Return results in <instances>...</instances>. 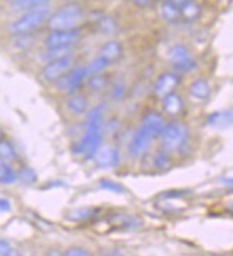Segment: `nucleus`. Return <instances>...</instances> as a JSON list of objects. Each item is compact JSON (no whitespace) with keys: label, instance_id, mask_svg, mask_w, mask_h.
Listing matches in <instances>:
<instances>
[{"label":"nucleus","instance_id":"obj_10","mask_svg":"<svg viewBox=\"0 0 233 256\" xmlns=\"http://www.w3.org/2000/svg\"><path fill=\"white\" fill-rule=\"evenodd\" d=\"M180 84V76L174 72H166L162 73L156 82L153 84V93L163 99L164 96L174 93V90L178 89V86Z\"/></svg>","mask_w":233,"mask_h":256},{"label":"nucleus","instance_id":"obj_6","mask_svg":"<svg viewBox=\"0 0 233 256\" xmlns=\"http://www.w3.org/2000/svg\"><path fill=\"white\" fill-rule=\"evenodd\" d=\"M73 68V58H63L58 60L48 62L42 69L40 78L44 82H58L64 74L70 72Z\"/></svg>","mask_w":233,"mask_h":256},{"label":"nucleus","instance_id":"obj_30","mask_svg":"<svg viewBox=\"0 0 233 256\" xmlns=\"http://www.w3.org/2000/svg\"><path fill=\"white\" fill-rule=\"evenodd\" d=\"M18 179L24 184H33L38 180V174L30 168H22L20 172L18 174Z\"/></svg>","mask_w":233,"mask_h":256},{"label":"nucleus","instance_id":"obj_7","mask_svg":"<svg viewBox=\"0 0 233 256\" xmlns=\"http://www.w3.org/2000/svg\"><path fill=\"white\" fill-rule=\"evenodd\" d=\"M80 39V32L78 29L70 30H50L46 36V48H72Z\"/></svg>","mask_w":233,"mask_h":256},{"label":"nucleus","instance_id":"obj_37","mask_svg":"<svg viewBox=\"0 0 233 256\" xmlns=\"http://www.w3.org/2000/svg\"><path fill=\"white\" fill-rule=\"evenodd\" d=\"M170 2H172V3H174V4H178L179 8H182L183 4H184L188 0H170Z\"/></svg>","mask_w":233,"mask_h":256},{"label":"nucleus","instance_id":"obj_25","mask_svg":"<svg viewBox=\"0 0 233 256\" xmlns=\"http://www.w3.org/2000/svg\"><path fill=\"white\" fill-rule=\"evenodd\" d=\"M49 0H12V8L16 10H32L46 4Z\"/></svg>","mask_w":233,"mask_h":256},{"label":"nucleus","instance_id":"obj_35","mask_svg":"<svg viewBox=\"0 0 233 256\" xmlns=\"http://www.w3.org/2000/svg\"><path fill=\"white\" fill-rule=\"evenodd\" d=\"M10 200H8V199H4V198H0V212H10Z\"/></svg>","mask_w":233,"mask_h":256},{"label":"nucleus","instance_id":"obj_12","mask_svg":"<svg viewBox=\"0 0 233 256\" xmlns=\"http://www.w3.org/2000/svg\"><path fill=\"white\" fill-rule=\"evenodd\" d=\"M206 124L213 129H228L233 126V109L212 112L206 118Z\"/></svg>","mask_w":233,"mask_h":256},{"label":"nucleus","instance_id":"obj_34","mask_svg":"<svg viewBox=\"0 0 233 256\" xmlns=\"http://www.w3.org/2000/svg\"><path fill=\"white\" fill-rule=\"evenodd\" d=\"M123 94H124V86H123L122 83L114 84L113 89H112V98L116 99V100H119V99H122Z\"/></svg>","mask_w":233,"mask_h":256},{"label":"nucleus","instance_id":"obj_3","mask_svg":"<svg viewBox=\"0 0 233 256\" xmlns=\"http://www.w3.org/2000/svg\"><path fill=\"white\" fill-rule=\"evenodd\" d=\"M83 18V9L78 3H69L62 6L48 19L50 30H70L76 29Z\"/></svg>","mask_w":233,"mask_h":256},{"label":"nucleus","instance_id":"obj_15","mask_svg":"<svg viewBox=\"0 0 233 256\" xmlns=\"http://www.w3.org/2000/svg\"><path fill=\"white\" fill-rule=\"evenodd\" d=\"M109 222L119 229H128V230L138 229L142 225V222L136 216L128 215V214H113L109 218Z\"/></svg>","mask_w":233,"mask_h":256},{"label":"nucleus","instance_id":"obj_39","mask_svg":"<svg viewBox=\"0 0 233 256\" xmlns=\"http://www.w3.org/2000/svg\"><path fill=\"white\" fill-rule=\"evenodd\" d=\"M3 139V134H2V130H0V140Z\"/></svg>","mask_w":233,"mask_h":256},{"label":"nucleus","instance_id":"obj_16","mask_svg":"<svg viewBox=\"0 0 233 256\" xmlns=\"http://www.w3.org/2000/svg\"><path fill=\"white\" fill-rule=\"evenodd\" d=\"M123 54L122 44L119 42L110 40L106 42L103 46H102L100 52H99V56H102L104 60H108L109 63H114V62L120 60Z\"/></svg>","mask_w":233,"mask_h":256},{"label":"nucleus","instance_id":"obj_32","mask_svg":"<svg viewBox=\"0 0 233 256\" xmlns=\"http://www.w3.org/2000/svg\"><path fill=\"white\" fill-rule=\"evenodd\" d=\"M13 248L12 245L6 240V239H0V255L2 256H9L13 255Z\"/></svg>","mask_w":233,"mask_h":256},{"label":"nucleus","instance_id":"obj_18","mask_svg":"<svg viewBox=\"0 0 233 256\" xmlns=\"http://www.w3.org/2000/svg\"><path fill=\"white\" fill-rule=\"evenodd\" d=\"M66 106H68L69 112H72L73 114H83L88 110V99L83 94L72 93V96L66 102Z\"/></svg>","mask_w":233,"mask_h":256},{"label":"nucleus","instance_id":"obj_33","mask_svg":"<svg viewBox=\"0 0 233 256\" xmlns=\"http://www.w3.org/2000/svg\"><path fill=\"white\" fill-rule=\"evenodd\" d=\"M66 256H89L90 252L83 249V248H69L66 252H64Z\"/></svg>","mask_w":233,"mask_h":256},{"label":"nucleus","instance_id":"obj_14","mask_svg":"<svg viewBox=\"0 0 233 256\" xmlns=\"http://www.w3.org/2000/svg\"><path fill=\"white\" fill-rule=\"evenodd\" d=\"M162 108L168 116H179L184 109V102L178 93H170L162 99Z\"/></svg>","mask_w":233,"mask_h":256},{"label":"nucleus","instance_id":"obj_40","mask_svg":"<svg viewBox=\"0 0 233 256\" xmlns=\"http://www.w3.org/2000/svg\"><path fill=\"white\" fill-rule=\"evenodd\" d=\"M160 2H162V3H164V2H170V0H160Z\"/></svg>","mask_w":233,"mask_h":256},{"label":"nucleus","instance_id":"obj_27","mask_svg":"<svg viewBox=\"0 0 233 256\" xmlns=\"http://www.w3.org/2000/svg\"><path fill=\"white\" fill-rule=\"evenodd\" d=\"M88 86L92 92H102L106 86H108V79L99 73V74H92V78H89Z\"/></svg>","mask_w":233,"mask_h":256},{"label":"nucleus","instance_id":"obj_9","mask_svg":"<svg viewBox=\"0 0 233 256\" xmlns=\"http://www.w3.org/2000/svg\"><path fill=\"white\" fill-rule=\"evenodd\" d=\"M89 76L90 74L88 72V68L86 66H80V68L72 69L68 74H64L62 79L58 80L59 82V88H60L62 90H64V92L74 93L84 83V80Z\"/></svg>","mask_w":233,"mask_h":256},{"label":"nucleus","instance_id":"obj_8","mask_svg":"<svg viewBox=\"0 0 233 256\" xmlns=\"http://www.w3.org/2000/svg\"><path fill=\"white\" fill-rule=\"evenodd\" d=\"M153 139H154V136L140 124V128L133 134L129 148H128V152L132 158H140L149 150Z\"/></svg>","mask_w":233,"mask_h":256},{"label":"nucleus","instance_id":"obj_19","mask_svg":"<svg viewBox=\"0 0 233 256\" xmlns=\"http://www.w3.org/2000/svg\"><path fill=\"white\" fill-rule=\"evenodd\" d=\"M160 14H162L163 20L168 22V23H176L179 19H182L180 8L178 4L172 3V2H164V3H162Z\"/></svg>","mask_w":233,"mask_h":256},{"label":"nucleus","instance_id":"obj_13","mask_svg":"<svg viewBox=\"0 0 233 256\" xmlns=\"http://www.w3.org/2000/svg\"><path fill=\"white\" fill-rule=\"evenodd\" d=\"M142 126L146 128L154 138H158V136H160L162 130L164 129L166 122H164L162 114H159V113L156 112H148L143 114Z\"/></svg>","mask_w":233,"mask_h":256},{"label":"nucleus","instance_id":"obj_31","mask_svg":"<svg viewBox=\"0 0 233 256\" xmlns=\"http://www.w3.org/2000/svg\"><path fill=\"white\" fill-rule=\"evenodd\" d=\"M169 164H170V158H169V152H166V150H162L154 158V164L160 169L166 168Z\"/></svg>","mask_w":233,"mask_h":256},{"label":"nucleus","instance_id":"obj_22","mask_svg":"<svg viewBox=\"0 0 233 256\" xmlns=\"http://www.w3.org/2000/svg\"><path fill=\"white\" fill-rule=\"evenodd\" d=\"M93 23L96 24V28H98V30L102 32L103 34H112V33H114L116 29H118V26H116V22L110 19V18H108V16H104V14H99Z\"/></svg>","mask_w":233,"mask_h":256},{"label":"nucleus","instance_id":"obj_20","mask_svg":"<svg viewBox=\"0 0 233 256\" xmlns=\"http://www.w3.org/2000/svg\"><path fill=\"white\" fill-rule=\"evenodd\" d=\"M200 13H202V8L193 0H188L180 8L182 19L186 22H194L196 19H199Z\"/></svg>","mask_w":233,"mask_h":256},{"label":"nucleus","instance_id":"obj_28","mask_svg":"<svg viewBox=\"0 0 233 256\" xmlns=\"http://www.w3.org/2000/svg\"><path fill=\"white\" fill-rule=\"evenodd\" d=\"M110 63L108 60H104L102 56H98L96 59H93V60L86 66L88 68V72H89V74H99V73H102L103 70H106V68L109 66Z\"/></svg>","mask_w":233,"mask_h":256},{"label":"nucleus","instance_id":"obj_11","mask_svg":"<svg viewBox=\"0 0 233 256\" xmlns=\"http://www.w3.org/2000/svg\"><path fill=\"white\" fill-rule=\"evenodd\" d=\"M94 162L99 168H104V169H110V168H116L119 162H120V154L119 150L110 146V144H102L98 149V152L94 154Z\"/></svg>","mask_w":233,"mask_h":256},{"label":"nucleus","instance_id":"obj_38","mask_svg":"<svg viewBox=\"0 0 233 256\" xmlns=\"http://www.w3.org/2000/svg\"><path fill=\"white\" fill-rule=\"evenodd\" d=\"M228 210H229V212L233 215V204H230V205L228 206Z\"/></svg>","mask_w":233,"mask_h":256},{"label":"nucleus","instance_id":"obj_21","mask_svg":"<svg viewBox=\"0 0 233 256\" xmlns=\"http://www.w3.org/2000/svg\"><path fill=\"white\" fill-rule=\"evenodd\" d=\"M72 48H48L46 52L42 53V60L46 63L52 60H58V59H63V58H69L72 56Z\"/></svg>","mask_w":233,"mask_h":256},{"label":"nucleus","instance_id":"obj_23","mask_svg":"<svg viewBox=\"0 0 233 256\" xmlns=\"http://www.w3.org/2000/svg\"><path fill=\"white\" fill-rule=\"evenodd\" d=\"M18 180V174L10 168V164L0 158V184H12Z\"/></svg>","mask_w":233,"mask_h":256},{"label":"nucleus","instance_id":"obj_17","mask_svg":"<svg viewBox=\"0 0 233 256\" xmlns=\"http://www.w3.org/2000/svg\"><path fill=\"white\" fill-rule=\"evenodd\" d=\"M189 94L196 100H206L210 96V84L206 79H196L189 88Z\"/></svg>","mask_w":233,"mask_h":256},{"label":"nucleus","instance_id":"obj_36","mask_svg":"<svg viewBox=\"0 0 233 256\" xmlns=\"http://www.w3.org/2000/svg\"><path fill=\"white\" fill-rule=\"evenodd\" d=\"M130 2L138 8H149L153 3V0H130Z\"/></svg>","mask_w":233,"mask_h":256},{"label":"nucleus","instance_id":"obj_4","mask_svg":"<svg viewBox=\"0 0 233 256\" xmlns=\"http://www.w3.org/2000/svg\"><path fill=\"white\" fill-rule=\"evenodd\" d=\"M159 138H160V144H162L163 150H166L169 154L179 152L188 144L189 130H188L186 124L180 122L166 123Z\"/></svg>","mask_w":233,"mask_h":256},{"label":"nucleus","instance_id":"obj_29","mask_svg":"<svg viewBox=\"0 0 233 256\" xmlns=\"http://www.w3.org/2000/svg\"><path fill=\"white\" fill-rule=\"evenodd\" d=\"M99 186L103 190H108V192H112V194H116V195H120L124 192V188L122 184L114 182V180H110V179H102L99 182Z\"/></svg>","mask_w":233,"mask_h":256},{"label":"nucleus","instance_id":"obj_26","mask_svg":"<svg viewBox=\"0 0 233 256\" xmlns=\"http://www.w3.org/2000/svg\"><path fill=\"white\" fill-rule=\"evenodd\" d=\"M0 158L6 162H12V160H16L18 154H16V149L13 148V144L6 140V139H2L0 140Z\"/></svg>","mask_w":233,"mask_h":256},{"label":"nucleus","instance_id":"obj_1","mask_svg":"<svg viewBox=\"0 0 233 256\" xmlns=\"http://www.w3.org/2000/svg\"><path fill=\"white\" fill-rule=\"evenodd\" d=\"M103 113L104 106H94L86 116L84 134L78 144L73 146V152L82 154L86 160L93 159L98 149L102 146L103 138Z\"/></svg>","mask_w":233,"mask_h":256},{"label":"nucleus","instance_id":"obj_24","mask_svg":"<svg viewBox=\"0 0 233 256\" xmlns=\"http://www.w3.org/2000/svg\"><path fill=\"white\" fill-rule=\"evenodd\" d=\"M94 215H96V210L92 208H79V209L70 210L68 214V219L72 222H84V220H89Z\"/></svg>","mask_w":233,"mask_h":256},{"label":"nucleus","instance_id":"obj_2","mask_svg":"<svg viewBox=\"0 0 233 256\" xmlns=\"http://www.w3.org/2000/svg\"><path fill=\"white\" fill-rule=\"evenodd\" d=\"M50 16V9L43 4L40 8L28 10L22 18L18 20H14L9 26V30L12 34L19 36V34H30L32 32H34L38 28H40L44 22L49 19Z\"/></svg>","mask_w":233,"mask_h":256},{"label":"nucleus","instance_id":"obj_5","mask_svg":"<svg viewBox=\"0 0 233 256\" xmlns=\"http://www.w3.org/2000/svg\"><path fill=\"white\" fill-rule=\"evenodd\" d=\"M169 63L178 73H190L196 69V60L193 59L192 53L182 43L174 44L170 49Z\"/></svg>","mask_w":233,"mask_h":256}]
</instances>
